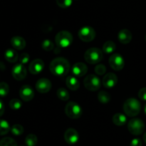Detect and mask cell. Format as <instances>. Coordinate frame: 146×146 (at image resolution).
<instances>
[{
  "label": "cell",
  "instance_id": "e0dca14e",
  "mask_svg": "<svg viewBox=\"0 0 146 146\" xmlns=\"http://www.w3.org/2000/svg\"><path fill=\"white\" fill-rule=\"evenodd\" d=\"M118 39L121 44H127L132 40V34L128 29H123L118 32Z\"/></svg>",
  "mask_w": 146,
  "mask_h": 146
},
{
  "label": "cell",
  "instance_id": "484cf974",
  "mask_svg": "<svg viewBox=\"0 0 146 146\" xmlns=\"http://www.w3.org/2000/svg\"><path fill=\"white\" fill-rule=\"evenodd\" d=\"M38 142V138L34 134H29L25 138V143L27 146H36Z\"/></svg>",
  "mask_w": 146,
  "mask_h": 146
},
{
  "label": "cell",
  "instance_id": "4dcf8cb0",
  "mask_svg": "<svg viewBox=\"0 0 146 146\" xmlns=\"http://www.w3.org/2000/svg\"><path fill=\"white\" fill-rule=\"evenodd\" d=\"M41 47H42V49L45 51L49 52L53 50L54 47V44L51 40H45L43 41L42 44H41Z\"/></svg>",
  "mask_w": 146,
  "mask_h": 146
},
{
  "label": "cell",
  "instance_id": "ba28073f",
  "mask_svg": "<svg viewBox=\"0 0 146 146\" xmlns=\"http://www.w3.org/2000/svg\"><path fill=\"white\" fill-rule=\"evenodd\" d=\"M78 35L81 41L85 42H90L95 39L96 34L93 27L85 26L80 29Z\"/></svg>",
  "mask_w": 146,
  "mask_h": 146
},
{
  "label": "cell",
  "instance_id": "8992f818",
  "mask_svg": "<svg viewBox=\"0 0 146 146\" xmlns=\"http://www.w3.org/2000/svg\"><path fill=\"white\" fill-rule=\"evenodd\" d=\"M84 87L89 91L95 92L100 89L101 86V81L99 77L96 74H88L84 80Z\"/></svg>",
  "mask_w": 146,
  "mask_h": 146
},
{
  "label": "cell",
  "instance_id": "7c38bea8",
  "mask_svg": "<svg viewBox=\"0 0 146 146\" xmlns=\"http://www.w3.org/2000/svg\"><path fill=\"white\" fill-rule=\"evenodd\" d=\"M64 139L69 145H74L79 140V134L74 128H68L64 133Z\"/></svg>",
  "mask_w": 146,
  "mask_h": 146
},
{
  "label": "cell",
  "instance_id": "74e56055",
  "mask_svg": "<svg viewBox=\"0 0 146 146\" xmlns=\"http://www.w3.org/2000/svg\"><path fill=\"white\" fill-rule=\"evenodd\" d=\"M143 140H144V142H145V143H146V132H145V134H144V135H143Z\"/></svg>",
  "mask_w": 146,
  "mask_h": 146
},
{
  "label": "cell",
  "instance_id": "ab89813d",
  "mask_svg": "<svg viewBox=\"0 0 146 146\" xmlns=\"http://www.w3.org/2000/svg\"><path fill=\"white\" fill-rule=\"evenodd\" d=\"M145 41H146V34H145Z\"/></svg>",
  "mask_w": 146,
  "mask_h": 146
},
{
  "label": "cell",
  "instance_id": "52a82bcc",
  "mask_svg": "<svg viewBox=\"0 0 146 146\" xmlns=\"http://www.w3.org/2000/svg\"><path fill=\"white\" fill-rule=\"evenodd\" d=\"M145 123L140 118H133L128 122V129L134 135H141L145 130Z\"/></svg>",
  "mask_w": 146,
  "mask_h": 146
},
{
  "label": "cell",
  "instance_id": "f546056e",
  "mask_svg": "<svg viewBox=\"0 0 146 146\" xmlns=\"http://www.w3.org/2000/svg\"><path fill=\"white\" fill-rule=\"evenodd\" d=\"M22 106V102H21V100H19V99H12V100H10L9 102V107L10 108L12 109V110H19L20 108Z\"/></svg>",
  "mask_w": 146,
  "mask_h": 146
},
{
  "label": "cell",
  "instance_id": "6da1fadb",
  "mask_svg": "<svg viewBox=\"0 0 146 146\" xmlns=\"http://www.w3.org/2000/svg\"><path fill=\"white\" fill-rule=\"evenodd\" d=\"M70 64L64 57H56L50 63L49 69L54 75L62 77L66 75L70 70Z\"/></svg>",
  "mask_w": 146,
  "mask_h": 146
},
{
  "label": "cell",
  "instance_id": "4fadbf2b",
  "mask_svg": "<svg viewBox=\"0 0 146 146\" xmlns=\"http://www.w3.org/2000/svg\"><path fill=\"white\" fill-rule=\"evenodd\" d=\"M36 89L40 93H47L51 90V82L48 79L41 78L36 83Z\"/></svg>",
  "mask_w": 146,
  "mask_h": 146
},
{
  "label": "cell",
  "instance_id": "f1b7e54d",
  "mask_svg": "<svg viewBox=\"0 0 146 146\" xmlns=\"http://www.w3.org/2000/svg\"><path fill=\"white\" fill-rule=\"evenodd\" d=\"M9 84L5 82H0V97H6L9 94Z\"/></svg>",
  "mask_w": 146,
  "mask_h": 146
},
{
  "label": "cell",
  "instance_id": "8fae6325",
  "mask_svg": "<svg viewBox=\"0 0 146 146\" xmlns=\"http://www.w3.org/2000/svg\"><path fill=\"white\" fill-rule=\"evenodd\" d=\"M19 96L21 100H24V102L31 101L34 97V90H33L31 86L28 85V84L23 85L20 88Z\"/></svg>",
  "mask_w": 146,
  "mask_h": 146
},
{
  "label": "cell",
  "instance_id": "e575fe53",
  "mask_svg": "<svg viewBox=\"0 0 146 146\" xmlns=\"http://www.w3.org/2000/svg\"><path fill=\"white\" fill-rule=\"evenodd\" d=\"M138 97L143 101H146V87L141 88L138 92Z\"/></svg>",
  "mask_w": 146,
  "mask_h": 146
},
{
  "label": "cell",
  "instance_id": "cb8c5ba5",
  "mask_svg": "<svg viewBox=\"0 0 146 146\" xmlns=\"http://www.w3.org/2000/svg\"><path fill=\"white\" fill-rule=\"evenodd\" d=\"M11 130L9 123L5 120H0V135H7Z\"/></svg>",
  "mask_w": 146,
  "mask_h": 146
},
{
  "label": "cell",
  "instance_id": "d590c367",
  "mask_svg": "<svg viewBox=\"0 0 146 146\" xmlns=\"http://www.w3.org/2000/svg\"><path fill=\"white\" fill-rule=\"evenodd\" d=\"M130 146H142V141L140 138H134L131 140Z\"/></svg>",
  "mask_w": 146,
  "mask_h": 146
},
{
  "label": "cell",
  "instance_id": "9c48e42d",
  "mask_svg": "<svg viewBox=\"0 0 146 146\" xmlns=\"http://www.w3.org/2000/svg\"><path fill=\"white\" fill-rule=\"evenodd\" d=\"M109 64L115 71H120L125 67V60L119 54H113L110 57Z\"/></svg>",
  "mask_w": 146,
  "mask_h": 146
},
{
  "label": "cell",
  "instance_id": "7402d4cb",
  "mask_svg": "<svg viewBox=\"0 0 146 146\" xmlns=\"http://www.w3.org/2000/svg\"><path fill=\"white\" fill-rule=\"evenodd\" d=\"M116 49L115 44L112 41H107L104 43L103 46V52L106 54H111Z\"/></svg>",
  "mask_w": 146,
  "mask_h": 146
},
{
  "label": "cell",
  "instance_id": "4316f807",
  "mask_svg": "<svg viewBox=\"0 0 146 146\" xmlns=\"http://www.w3.org/2000/svg\"><path fill=\"white\" fill-rule=\"evenodd\" d=\"M0 146H17V143L11 137H5L0 140Z\"/></svg>",
  "mask_w": 146,
  "mask_h": 146
},
{
  "label": "cell",
  "instance_id": "8d00e7d4",
  "mask_svg": "<svg viewBox=\"0 0 146 146\" xmlns=\"http://www.w3.org/2000/svg\"><path fill=\"white\" fill-rule=\"evenodd\" d=\"M4 110H5V107H4V103L0 100V117H1L4 115Z\"/></svg>",
  "mask_w": 146,
  "mask_h": 146
},
{
  "label": "cell",
  "instance_id": "ac0fdd59",
  "mask_svg": "<svg viewBox=\"0 0 146 146\" xmlns=\"http://www.w3.org/2000/svg\"><path fill=\"white\" fill-rule=\"evenodd\" d=\"M11 44L15 50H21L25 48L26 43L25 40L19 36H15L11 39Z\"/></svg>",
  "mask_w": 146,
  "mask_h": 146
},
{
  "label": "cell",
  "instance_id": "d4e9b609",
  "mask_svg": "<svg viewBox=\"0 0 146 146\" xmlns=\"http://www.w3.org/2000/svg\"><path fill=\"white\" fill-rule=\"evenodd\" d=\"M56 96L58 99L63 101H67L69 99V93L68 90L65 88H58L56 91Z\"/></svg>",
  "mask_w": 146,
  "mask_h": 146
},
{
  "label": "cell",
  "instance_id": "5b68a950",
  "mask_svg": "<svg viewBox=\"0 0 146 146\" xmlns=\"http://www.w3.org/2000/svg\"><path fill=\"white\" fill-rule=\"evenodd\" d=\"M65 113L69 118L78 119L82 115L83 110L78 103L71 101L66 104Z\"/></svg>",
  "mask_w": 146,
  "mask_h": 146
},
{
  "label": "cell",
  "instance_id": "603a6c76",
  "mask_svg": "<svg viewBox=\"0 0 146 146\" xmlns=\"http://www.w3.org/2000/svg\"><path fill=\"white\" fill-rule=\"evenodd\" d=\"M98 101L103 104H107L111 100V94L106 91H100L98 94Z\"/></svg>",
  "mask_w": 146,
  "mask_h": 146
},
{
  "label": "cell",
  "instance_id": "30bf717a",
  "mask_svg": "<svg viewBox=\"0 0 146 146\" xmlns=\"http://www.w3.org/2000/svg\"><path fill=\"white\" fill-rule=\"evenodd\" d=\"M11 74L16 80L21 81L27 77V71L26 67L22 64H17L11 70Z\"/></svg>",
  "mask_w": 146,
  "mask_h": 146
},
{
  "label": "cell",
  "instance_id": "2e32d148",
  "mask_svg": "<svg viewBox=\"0 0 146 146\" xmlns=\"http://www.w3.org/2000/svg\"><path fill=\"white\" fill-rule=\"evenodd\" d=\"M71 71H72V73L74 76L81 77L87 73L88 67L84 62H76L73 65Z\"/></svg>",
  "mask_w": 146,
  "mask_h": 146
},
{
  "label": "cell",
  "instance_id": "9a60e30c",
  "mask_svg": "<svg viewBox=\"0 0 146 146\" xmlns=\"http://www.w3.org/2000/svg\"><path fill=\"white\" fill-rule=\"evenodd\" d=\"M44 68V62L41 59L33 60L29 64V70L33 74H38L43 71Z\"/></svg>",
  "mask_w": 146,
  "mask_h": 146
},
{
  "label": "cell",
  "instance_id": "d6a6232c",
  "mask_svg": "<svg viewBox=\"0 0 146 146\" xmlns=\"http://www.w3.org/2000/svg\"><path fill=\"white\" fill-rule=\"evenodd\" d=\"M94 71H95L96 74H98V75H104L106 72V67L104 64H99L96 66Z\"/></svg>",
  "mask_w": 146,
  "mask_h": 146
},
{
  "label": "cell",
  "instance_id": "5bb4252c",
  "mask_svg": "<svg viewBox=\"0 0 146 146\" xmlns=\"http://www.w3.org/2000/svg\"><path fill=\"white\" fill-rule=\"evenodd\" d=\"M118 83V77L113 72L107 73L104 77L102 84L106 88H113Z\"/></svg>",
  "mask_w": 146,
  "mask_h": 146
},
{
  "label": "cell",
  "instance_id": "83f0119b",
  "mask_svg": "<svg viewBox=\"0 0 146 146\" xmlns=\"http://www.w3.org/2000/svg\"><path fill=\"white\" fill-rule=\"evenodd\" d=\"M10 131L11 132V133L14 135H21L24 133V127H23L22 125L19 124H14L11 127V130Z\"/></svg>",
  "mask_w": 146,
  "mask_h": 146
},
{
  "label": "cell",
  "instance_id": "836d02e7",
  "mask_svg": "<svg viewBox=\"0 0 146 146\" xmlns=\"http://www.w3.org/2000/svg\"><path fill=\"white\" fill-rule=\"evenodd\" d=\"M29 54L28 53H22V54L19 56L20 63L22 64H27V63H28L29 61Z\"/></svg>",
  "mask_w": 146,
  "mask_h": 146
},
{
  "label": "cell",
  "instance_id": "3957f363",
  "mask_svg": "<svg viewBox=\"0 0 146 146\" xmlns=\"http://www.w3.org/2000/svg\"><path fill=\"white\" fill-rule=\"evenodd\" d=\"M104 58L103 50L96 47H92L86 51L84 54V59L88 63L96 64L101 62Z\"/></svg>",
  "mask_w": 146,
  "mask_h": 146
},
{
  "label": "cell",
  "instance_id": "1f68e13d",
  "mask_svg": "<svg viewBox=\"0 0 146 146\" xmlns=\"http://www.w3.org/2000/svg\"><path fill=\"white\" fill-rule=\"evenodd\" d=\"M57 5L63 9L68 8L72 4L73 0H56Z\"/></svg>",
  "mask_w": 146,
  "mask_h": 146
},
{
  "label": "cell",
  "instance_id": "7a4b0ae2",
  "mask_svg": "<svg viewBox=\"0 0 146 146\" xmlns=\"http://www.w3.org/2000/svg\"><path fill=\"white\" fill-rule=\"evenodd\" d=\"M141 103L135 98L128 99L123 104L124 113L129 117H135L138 115L141 112Z\"/></svg>",
  "mask_w": 146,
  "mask_h": 146
},
{
  "label": "cell",
  "instance_id": "44dd1931",
  "mask_svg": "<svg viewBox=\"0 0 146 146\" xmlns=\"http://www.w3.org/2000/svg\"><path fill=\"white\" fill-rule=\"evenodd\" d=\"M127 117L124 114L121 113H115L113 116V123L117 126H123L126 123Z\"/></svg>",
  "mask_w": 146,
  "mask_h": 146
},
{
  "label": "cell",
  "instance_id": "f35d334b",
  "mask_svg": "<svg viewBox=\"0 0 146 146\" xmlns=\"http://www.w3.org/2000/svg\"><path fill=\"white\" fill-rule=\"evenodd\" d=\"M144 112H145V114L146 115V104H145V107H144Z\"/></svg>",
  "mask_w": 146,
  "mask_h": 146
},
{
  "label": "cell",
  "instance_id": "d6986e66",
  "mask_svg": "<svg viewBox=\"0 0 146 146\" xmlns=\"http://www.w3.org/2000/svg\"><path fill=\"white\" fill-rule=\"evenodd\" d=\"M66 86L73 91H76L80 87V82L78 79L74 76H68L66 80Z\"/></svg>",
  "mask_w": 146,
  "mask_h": 146
},
{
  "label": "cell",
  "instance_id": "ffe728a7",
  "mask_svg": "<svg viewBox=\"0 0 146 146\" xmlns=\"http://www.w3.org/2000/svg\"><path fill=\"white\" fill-rule=\"evenodd\" d=\"M4 57L9 62L14 63L18 60L19 55L17 52L14 49H8L4 52Z\"/></svg>",
  "mask_w": 146,
  "mask_h": 146
},
{
  "label": "cell",
  "instance_id": "277c9868",
  "mask_svg": "<svg viewBox=\"0 0 146 146\" xmlns=\"http://www.w3.org/2000/svg\"><path fill=\"white\" fill-rule=\"evenodd\" d=\"M73 36L71 32L66 30L59 31L57 33L55 37V42L57 46L61 48H66L68 47L73 42Z\"/></svg>",
  "mask_w": 146,
  "mask_h": 146
}]
</instances>
